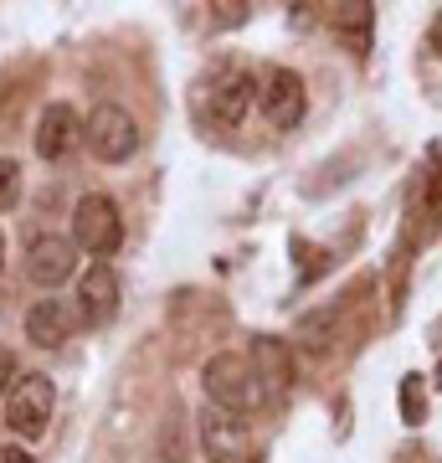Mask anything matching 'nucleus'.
Here are the masks:
<instances>
[{"label": "nucleus", "mask_w": 442, "mask_h": 463, "mask_svg": "<svg viewBox=\"0 0 442 463\" xmlns=\"http://www.w3.org/2000/svg\"><path fill=\"white\" fill-rule=\"evenodd\" d=\"M329 26L350 52H371V36H376V5L365 0H350V5H334L329 11Z\"/></svg>", "instance_id": "13"}, {"label": "nucleus", "mask_w": 442, "mask_h": 463, "mask_svg": "<svg viewBox=\"0 0 442 463\" xmlns=\"http://www.w3.org/2000/svg\"><path fill=\"white\" fill-rule=\"evenodd\" d=\"M401 422H407V428H422L427 422V392H422V376H417V371L401 376Z\"/></svg>", "instance_id": "14"}, {"label": "nucleus", "mask_w": 442, "mask_h": 463, "mask_svg": "<svg viewBox=\"0 0 442 463\" xmlns=\"http://www.w3.org/2000/svg\"><path fill=\"white\" fill-rule=\"evenodd\" d=\"M0 463H36V458L26 453V448H5V453H0Z\"/></svg>", "instance_id": "18"}, {"label": "nucleus", "mask_w": 442, "mask_h": 463, "mask_svg": "<svg viewBox=\"0 0 442 463\" xmlns=\"http://www.w3.org/2000/svg\"><path fill=\"white\" fill-rule=\"evenodd\" d=\"M82 134H88V124L78 118L72 103H47L42 118H36V155L42 160H62V155H72L82 145Z\"/></svg>", "instance_id": "8"}, {"label": "nucleus", "mask_w": 442, "mask_h": 463, "mask_svg": "<svg viewBox=\"0 0 442 463\" xmlns=\"http://www.w3.org/2000/svg\"><path fill=\"white\" fill-rule=\"evenodd\" d=\"M72 268H78V248H72V237H32V248H26V273H32L36 288H57V283L72 279Z\"/></svg>", "instance_id": "7"}, {"label": "nucleus", "mask_w": 442, "mask_h": 463, "mask_svg": "<svg viewBox=\"0 0 442 463\" xmlns=\"http://www.w3.org/2000/svg\"><path fill=\"white\" fill-rule=\"evenodd\" d=\"M252 371H258V381L268 392H288V386H294V355H288V345L273 340V335H258V340H252Z\"/></svg>", "instance_id": "12"}, {"label": "nucleus", "mask_w": 442, "mask_h": 463, "mask_svg": "<svg viewBox=\"0 0 442 463\" xmlns=\"http://www.w3.org/2000/svg\"><path fill=\"white\" fill-rule=\"evenodd\" d=\"M160 463H185V432H181V422H170V428L160 432Z\"/></svg>", "instance_id": "16"}, {"label": "nucleus", "mask_w": 442, "mask_h": 463, "mask_svg": "<svg viewBox=\"0 0 442 463\" xmlns=\"http://www.w3.org/2000/svg\"><path fill=\"white\" fill-rule=\"evenodd\" d=\"M72 248L88 252V258H114L124 248V216H118L114 196H99V191L78 196V206H72Z\"/></svg>", "instance_id": "2"}, {"label": "nucleus", "mask_w": 442, "mask_h": 463, "mask_svg": "<svg viewBox=\"0 0 442 463\" xmlns=\"http://www.w3.org/2000/svg\"><path fill=\"white\" fill-rule=\"evenodd\" d=\"M201 448L212 453V463H242L247 448H252V438H247V428L237 422L231 412H221V407H201Z\"/></svg>", "instance_id": "10"}, {"label": "nucleus", "mask_w": 442, "mask_h": 463, "mask_svg": "<svg viewBox=\"0 0 442 463\" xmlns=\"http://www.w3.org/2000/svg\"><path fill=\"white\" fill-rule=\"evenodd\" d=\"M21 325H26V340H32L36 350H57V345L72 340V330H78L82 319H78V309H72L67 298H36Z\"/></svg>", "instance_id": "9"}, {"label": "nucleus", "mask_w": 442, "mask_h": 463, "mask_svg": "<svg viewBox=\"0 0 442 463\" xmlns=\"http://www.w3.org/2000/svg\"><path fill=\"white\" fill-rule=\"evenodd\" d=\"M252 99H258L252 72H247V67H227L221 78H212L206 114H212V124H221V129H237V124L247 118V109H252Z\"/></svg>", "instance_id": "6"}, {"label": "nucleus", "mask_w": 442, "mask_h": 463, "mask_svg": "<svg viewBox=\"0 0 442 463\" xmlns=\"http://www.w3.org/2000/svg\"><path fill=\"white\" fill-rule=\"evenodd\" d=\"M16 201H21V165L11 155H0V216L11 212Z\"/></svg>", "instance_id": "15"}, {"label": "nucleus", "mask_w": 442, "mask_h": 463, "mask_svg": "<svg viewBox=\"0 0 442 463\" xmlns=\"http://www.w3.org/2000/svg\"><path fill=\"white\" fill-rule=\"evenodd\" d=\"M16 355H11V350L0 345V397H11V386H16Z\"/></svg>", "instance_id": "17"}, {"label": "nucleus", "mask_w": 442, "mask_h": 463, "mask_svg": "<svg viewBox=\"0 0 442 463\" xmlns=\"http://www.w3.org/2000/svg\"><path fill=\"white\" fill-rule=\"evenodd\" d=\"M201 386H206V402L231 417L262 407V381L252 371V361L237 355V350H221V355H212V361L201 365Z\"/></svg>", "instance_id": "1"}, {"label": "nucleus", "mask_w": 442, "mask_h": 463, "mask_svg": "<svg viewBox=\"0 0 442 463\" xmlns=\"http://www.w3.org/2000/svg\"><path fill=\"white\" fill-rule=\"evenodd\" d=\"M0 268H5V237H0Z\"/></svg>", "instance_id": "20"}, {"label": "nucleus", "mask_w": 442, "mask_h": 463, "mask_svg": "<svg viewBox=\"0 0 442 463\" xmlns=\"http://www.w3.org/2000/svg\"><path fill=\"white\" fill-rule=\"evenodd\" d=\"M52 407H57V386H52L47 376H21L16 386H11V397H5V428L16 432V438H42L52 422Z\"/></svg>", "instance_id": "3"}, {"label": "nucleus", "mask_w": 442, "mask_h": 463, "mask_svg": "<svg viewBox=\"0 0 442 463\" xmlns=\"http://www.w3.org/2000/svg\"><path fill=\"white\" fill-rule=\"evenodd\" d=\"M118 315V273L108 263H88L78 279V319L82 325H108Z\"/></svg>", "instance_id": "11"}, {"label": "nucleus", "mask_w": 442, "mask_h": 463, "mask_svg": "<svg viewBox=\"0 0 442 463\" xmlns=\"http://www.w3.org/2000/svg\"><path fill=\"white\" fill-rule=\"evenodd\" d=\"M258 109H262V118H268L273 129H294L298 118H304V109H309L304 78H298L294 67H268L262 83H258Z\"/></svg>", "instance_id": "5"}, {"label": "nucleus", "mask_w": 442, "mask_h": 463, "mask_svg": "<svg viewBox=\"0 0 442 463\" xmlns=\"http://www.w3.org/2000/svg\"><path fill=\"white\" fill-rule=\"evenodd\" d=\"M427 42H432V52H442V11H437V21H432V32H427Z\"/></svg>", "instance_id": "19"}, {"label": "nucleus", "mask_w": 442, "mask_h": 463, "mask_svg": "<svg viewBox=\"0 0 442 463\" xmlns=\"http://www.w3.org/2000/svg\"><path fill=\"white\" fill-rule=\"evenodd\" d=\"M88 149L99 155L103 165H124L134 160V149H139V124H134L129 109H118V103H99L93 118H88Z\"/></svg>", "instance_id": "4"}]
</instances>
